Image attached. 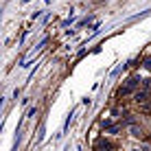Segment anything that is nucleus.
I'll list each match as a JSON object with an SVG mask.
<instances>
[{
  "instance_id": "obj_2",
  "label": "nucleus",
  "mask_w": 151,
  "mask_h": 151,
  "mask_svg": "<svg viewBox=\"0 0 151 151\" xmlns=\"http://www.w3.org/2000/svg\"><path fill=\"white\" fill-rule=\"evenodd\" d=\"M147 68H151V59H149V61H147Z\"/></svg>"
},
{
  "instance_id": "obj_3",
  "label": "nucleus",
  "mask_w": 151,
  "mask_h": 151,
  "mask_svg": "<svg viewBox=\"0 0 151 151\" xmlns=\"http://www.w3.org/2000/svg\"><path fill=\"white\" fill-rule=\"evenodd\" d=\"M22 2H24V4H27V2H31V0H22Z\"/></svg>"
},
{
  "instance_id": "obj_1",
  "label": "nucleus",
  "mask_w": 151,
  "mask_h": 151,
  "mask_svg": "<svg viewBox=\"0 0 151 151\" xmlns=\"http://www.w3.org/2000/svg\"><path fill=\"white\" fill-rule=\"evenodd\" d=\"M129 132H132V136H140V134H142V132H140L138 127H132V129H129Z\"/></svg>"
}]
</instances>
